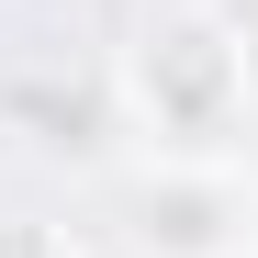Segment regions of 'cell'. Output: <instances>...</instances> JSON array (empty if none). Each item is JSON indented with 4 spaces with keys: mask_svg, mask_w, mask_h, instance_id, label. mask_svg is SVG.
Listing matches in <instances>:
<instances>
[{
    "mask_svg": "<svg viewBox=\"0 0 258 258\" xmlns=\"http://www.w3.org/2000/svg\"><path fill=\"white\" fill-rule=\"evenodd\" d=\"M112 112L157 157H247L258 123V56L213 0H168L112 45Z\"/></svg>",
    "mask_w": 258,
    "mask_h": 258,
    "instance_id": "cell-1",
    "label": "cell"
},
{
    "mask_svg": "<svg viewBox=\"0 0 258 258\" xmlns=\"http://www.w3.org/2000/svg\"><path fill=\"white\" fill-rule=\"evenodd\" d=\"M123 236H135V258H236L258 236V168L247 157H135L123 168Z\"/></svg>",
    "mask_w": 258,
    "mask_h": 258,
    "instance_id": "cell-2",
    "label": "cell"
},
{
    "mask_svg": "<svg viewBox=\"0 0 258 258\" xmlns=\"http://www.w3.org/2000/svg\"><path fill=\"white\" fill-rule=\"evenodd\" d=\"M0 258H79V236L45 213H0Z\"/></svg>",
    "mask_w": 258,
    "mask_h": 258,
    "instance_id": "cell-3",
    "label": "cell"
},
{
    "mask_svg": "<svg viewBox=\"0 0 258 258\" xmlns=\"http://www.w3.org/2000/svg\"><path fill=\"white\" fill-rule=\"evenodd\" d=\"M213 12H225V23H236V45L258 56V0H213Z\"/></svg>",
    "mask_w": 258,
    "mask_h": 258,
    "instance_id": "cell-4",
    "label": "cell"
},
{
    "mask_svg": "<svg viewBox=\"0 0 258 258\" xmlns=\"http://www.w3.org/2000/svg\"><path fill=\"white\" fill-rule=\"evenodd\" d=\"M34 12H56V23H79V12H101V0H34Z\"/></svg>",
    "mask_w": 258,
    "mask_h": 258,
    "instance_id": "cell-5",
    "label": "cell"
},
{
    "mask_svg": "<svg viewBox=\"0 0 258 258\" xmlns=\"http://www.w3.org/2000/svg\"><path fill=\"white\" fill-rule=\"evenodd\" d=\"M236 258H258V236H247V247H236Z\"/></svg>",
    "mask_w": 258,
    "mask_h": 258,
    "instance_id": "cell-6",
    "label": "cell"
}]
</instances>
